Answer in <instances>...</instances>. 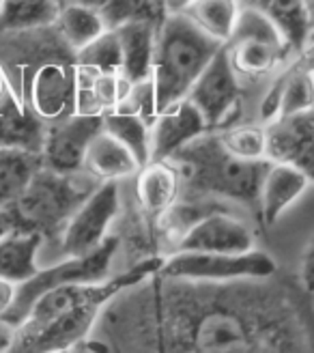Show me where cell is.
Returning <instances> with one entry per match:
<instances>
[{
  "mask_svg": "<svg viewBox=\"0 0 314 353\" xmlns=\"http://www.w3.org/2000/svg\"><path fill=\"white\" fill-rule=\"evenodd\" d=\"M91 336L110 351H314L312 295L280 272L211 282L157 270L103 306Z\"/></svg>",
  "mask_w": 314,
  "mask_h": 353,
  "instance_id": "obj_1",
  "label": "cell"
},
{
  "mask_svg": "<svg viewBox=\"0 0 314 353\" xmlns=\"http://www.w3.org/2000/svg\"><path fill=\"white\" fill-rule=\"evenodd\" d=\"M222 46V41L209 37L185 13L166 15L155 37L151 65V86L157 114L174 101L187 97L191 84L198 80Z\"/></svg>",
  "mask_w": 314,
  "mask_h": 353,
  "instance_id": "obj_2",
  "label": "cell"
},
{
  "mask_svg": "<svg viewBox=\"0 0 314 353\" xmlns=\"http://www.w3.org/2000/svg\"><path fill=\"white\" fill-rule=\"evenodd\" d=\"M172 160L185 166L183 176L191 190L235 199L258 216V192L271 160H239L222 147L218 134L211 132L187 143Z\"/></svg>",
  "mask_w": 314,
  "mask_h": 353,
  "instance_id": "obj_3",
  "label": "cell"
},
{
  "mask_svg": "<svg viewBox=\"0 0 314 353\" xmlns=\"http://www.w3.org/2000/svg\"><path fill=\"white\" fill-rule=\"evenodd\" d=\"M91 192L80 188L74 174H63L41 166L11 209L20 231L52 237L63 231L67 220Z\"/></svg>",
  "mask_w": 314,
  "mask_h": 353,
  "instance_id": "obj_4",
  "label": "cell"
},
{
  "mask_svg": "<svg viewBox=\"0 0 314 353\" xmlns=\"http://www.w3.org/2000/svg\"><path fill=\"white\" fill-rule=\"evenodd\" d=\"M291 50L282 30L267 15L246 7L224 41V52L239 80H258L275 72Z\"/></svg>",
  "mask_w": 314,
  "mask_h": 353,
  "instance_id": "obj_5",
  "label": "cell"
},
{
  "mask_svg": "<svg viewBox=\"0 0 314 353\" xmlns=\"http://www.w3.org/2000/svg\"><path fill=\"white\" fill-rule=\"evenodd\" d=\"M121 239L116 235H108L97 250L84 256H67L59 265H52L48 270H39L28 280L15 285V297L9 310L0 316L11 327H17L30 310V306L37 302L45 291L61 287V285H76V282H99L110 276V265L118 250Z\"/></svg>",
  "mask_w": 314,
  "mask_h": 353,
  "instance_id": "obj_6",
  "label": "cell"
},
{
  "mask_svg": "<svg viewBox=\"0 0 314 353\" xmlns=\"http://www.w3.org/2000/svg\"><path fill=\"white\" fill-rule=\"evenodd\" d=\"M160 272L174 278L226 282L243 278H269L280 270L271 254L252 248L246 252L177 250L172 256L164 259Z\"/></svg>",
  "mask_w": 314,
  "mask_h": 353,
  "instance_id": "obj_7",
  "label": "cell"
},
{
  "mask_svg": "<svg viewBox=\"0 0 314 353\" xmlns=\"http://www.w3.org/2000/svg\"><path fill=\"white\" fill-rule=\"evenodd\" d=\"M118 185L103 181L86 196L63 228L61 250L65 256H84L97 250L108 237L110 224L118 214Z\"/></svg>",
  "mask_w": 314,
  "mask_h": 353,
  "instance_id": "obj_8",
  "label": "cell"
},
{
  "mask_svg": "<svg viewBox=\"0 0 314 353\" xmlns=\"http://www.w3.org/2000/svg\"><path fill=\"white\" fill-rule=\"evenodd\" d=\"M187 99L200 110L209 130L224 128L229 123L233 110H237L241 101V84L229 63L224 46L205 67L198 80L191 84Z\"/></svg>",
  "mask_w": 314,
  "mask_h": 353,
  "instance_id": "obj_9",
  "label": "cell"
},
{
  "mask_svg": "<svg viewBox=\"0 0 314 353\" xmlns=\"http://www.w3.org/2000/svg\"><path fill=\"white\" fill-rule=\"evenodd\" d=\"M103 128V114L74 112L50 123L41 149L43 166L63 174H76L84 168V155L93 136Z\"/></svg>",
  "mask_w": 314,
  "mask_h": 353,
  "instance_id": "obj_10",
  "label": "cell"
},
{
  "mask_svg": "<svg viewBox=\"0 0 314 353\" xmlns=\"http://www.w3.org/2000/svg\"><path fill=\"white\" fill-rule=\"evenodd\" d=\"M265 130L267 160L297 168L314 183V110L278 117Z\"/></svg>",
  "mask_w": 314,
  "mask_h": 353,
  "instance_id": "obj_11",
  "label": "cell"
},
{
  "mask_svg": "<svg viewBox=\"0 0 314 353\" xmlns=\"http://www.w3.org/2000/svg\"><path fill=\"white\" fill-rule=\"evenodd\" d=\"M252 248V228L226 211H211L189 222L177 241V250L191 252H246Z\"/></svg>",
  "mask_w": 314,
  "mask_h": 353,
  "instance_id": "obj_12",
  "label": "cell"
},
{
  "mask_svg": "<svg viewBox=\"0 0 314 353\" xmlns=\"http://www.w3.org/2000/svg\"><path fill=\"white\" fill-rule=\"evenodd\" d=\"M30 108L43 121H61L76 112V65L50 61L32 76Z\"/></svg>",
  "mask_w": 314,
  "mask_h": 353,
  "instance_id": "obj_13",
  "label": "cell"
},
{
  "mask_svg": "<svg viewBox=\"0 0 314 353\" xmlns=\"http://www.w3.org/2000/svg\"><path fill=\"white\" fill-rule=\"evenodd\" d=\"M209 132L200 110L187 97L174 101L151 125V160H172L194 138Z\"/></svg>",
  "mask_w": 314,
  "mask_h": 353,
  "instance_id": "obj_14",
  "label": "cell"
},
{
  "mask_svg": "<svg viewBox=\"0 0 314 353\" xmlns=\"http://www.w3.org/2000/svg\"><path fill=\"white\" fill-rule=\"evenodd\" d=\"M314 110V72L295 63L275 78L260 103V119L271 123L278 117H293Z\"/></svg>",
  "mask_w": 314,
  "mask_h": 353,
  "instance_id": "obj_15",
  "label": "cell"
},
{
  "mask_svg": "<svg viewBox=\"0 0 314 353\" xmlns=\"http://www.w3.org/2000/svg\"><path fill=\"white\" fill-rule=\"evenodd\" d=\"M45 121L28 103H22L7 86L0 97V147L41 153L45 140Z\"/></svg>",
  "mask_w": 314,
  "mask_h": 353,
  "instance_id": "obj_16",
  "label": "cell"
},
{
  "mask_svg": "<svg viewBox=\"0 0 314 353\" xmlns=\"http://www.w3.org/2000/svg\"><path fill=\"white\" fill-rule=\"evenodd\" d=\"M308 185L310 179L302 170L289 164L271 162L258 192V220L265 226H273Z\"/></svg>",
  "mask_w": 314,
  "mask_h": 353,
  "instance_id": "obj_17",
  "label": "cell"
},
{
  "mask_svg": "<svg viewBox=\"0 0 314 353\" xmlns=\"http://www.w3.org/2000/svg\"><path fill=\"white\" fill-rule=\"evenodd\" d=\"M136 196L140 207L153 218H162L177 203L183 174L168 160H149L136 172Z\"/></svg>",
  "mask_w": 314,
  "mask_h": 353,
  "instance_id": "obj_18",
  "label": "cell"
},
{
  "mask_svg": "<svg viewBox=\"0 0 314 353\" xmlns=\"http://www.w3.org/2000/svg\"><path fill=\"white\" fill-rule=\"evenodd\" d=\"M84 168L101 181H118L140 170V162L118 138L101 128L86 149Z\"/></svg>",
  "mask_w": 314,
  "mask_h": 353,
  "instance_id": "obj_19",
  "label": "cell"
},
{
  "mask_svg": "<svg viewBox=\"0 0 314 353\" xmlns=\"http://www.w3.org/2000/svg\"><path fill=\"white\" fill-rule=\"evenodd\" d=\"M123 52V74L132 84L151 78L155 30L151 20H127L114 26Z\"/></svg>",
  "mask_w": 314,
  "mask_h": 353,
  "instance_id": "obj_20",
  "label": "cell"
},
{
  "mask_svg": "<svg viewBox=\"0 0 314 353\" xmlns=\"http://www.w3.org/2000/svg\"><path fill=\"white\" fill-rule=\"evenodd\" d=\"M41 243L43 235L34 231H11L0 237V278L20 285L37 274V252Z\"/></svg>",
  "mask_w": 314,
  "mask_h": 353,
  "instance_id": "obj_21",
  "label": "cell"
},
{
  "mask_svg": "<svg viewBox=\"0 0 314 353\" xmlns=\"http://www.w3.org/2000/svg\"><path fill=\"white\" fill-rule=\"evenodd\" d=\"M43 166L41 153L0 147V209L11 207Z\"/></svg>",
  "mask_w": 314,
  "mask_h": 353,
  "instance_id": "obj_22",
  "label": "cell"
},
{
  "mask_svg": "<svg viewBox=\"0 0 314 353\" xmlns=\"http://www.w3.org/2000/svg\"><path fill=\"white\" fill-rule=\"evenodd\" d=\"M103 130L118 138L145 166L151 160V125L125 101L118 108L103 112Z\"/></svg>",
  "mask_w": 314,
  "mask_h": 353,
  "instance_id": "obj_23",
  "label": "cell"
},
{
  "mask_svg": "<svg viewBox=\"0 0 314 353\" xmlns=\"http://www.w3.org/2000/svg\"><path fill=\"white\" fill-rule=\"evenodd\" d=\"M54 26L59 30V37L65 41V46L72 48L74 52L82 50L84 46H89L93 39H97L99 34L108 28L99 9L78 7V5L59 9Z\"/></svg>",
  "mask_w": 314,
  "mask_h": 353,
  "instance_id": "obj_24",
  "label": "cell"
},
{
  "mask_svg": "<svg viewBox=\"0 0 314 353\" xmlns=\"http://www.w3.org/2000/svg\"><path fill=\"white\" fill-rule=\"evenodd\" d=\"M248 7L267 15L282 30L291 50H302L308 41V22L304 11V0H239Z\"/></svg>",
  "mask_w": 314,
  "mask_h": 353,
  "instance_id": "obj_25",
  "label": "cell"
},
{
  "mask_svg": "<svg viewBox=\"0 0 314 353\" xmlns=\"http://www.w3.org/2000/svg\"><path fill=\"white\" fill-rule=\"evenodd\" d=\"M56 13L54 0H0V34L50 26Z\"/></svg>",
  "mask_w": 314,
  "mask_h": 353,
  "instance_id": "obj_26",
  "label": "cell"
},
{
  "mask_svg": "<svg viewBox=\"0 0 314 353\" xmlns=\"http://www.w3.org/2000/svg\"><path fill=\"white\" fill-rule=\"evenodd\" d=\"M239 0H191L185 15L202 32L218 41H226L239 20Z\"/></svg>",
  "mask_w": 314,
  "mask_h": 353,
  "instance_id": "obj_27",
  "label": "cell"
},
{
  "mask_svg": "<svg viewBox=\"0 0 314 353\" xmlns=\"http://www.w3.org/2000/svg\"><path fill=\"white\" fill-rule=\"evenodd\" d=\"M76 69L84 74L123 72V52L116 28H106L97 39L76 52Z\"/></svg>",
  "mask_w": 314,
  "mask_h": 353,
  "instance_id": "obj_28",
  "label": "cell"
},
{
  "mask_svg": "<svg viewBox=\"0 0 314 353\" xmlns=\"http://www.w3.org/2000/svg\"><path fill=\"white\" fill-rule=\"evenodd\" d=\"M218 140L239 160H267V130L263 125H226L218 132Z\"/></svg>",
  "mask_w": 314,
  "mask_h": 353,
  "instance_id": "obj_29",
  "label": "cell"
},
{
  "mask_svg": "<svg viewBox=\"0 0 314 353\" xmlns=\"http://www.w3.org/2000/svg\"><path fill=\"white\" fill-rule=\"evenodd\" d=\"M302 287L314 295V237H310V241L306 243V248L302 252L300 259V274H297Z\"/></svg>",
  "mask_w": 314,
  "mask_h": 353,
  "instance_id": "obj_30",
  "label": "cell"
},
{
  "mask_svg": "<svg viewBox=\"0 0 314 353\" xmlns=\"http://www.w3.org/2000/svg\"><path fill=\"white\" fill-rule=\"evenodd\" d=\"M13 297H15V285L11 280L0 278V316L9 310V306L13 304Z\"/></svg>",
  "mask_w": 314,
  "mask_h": 353,
  "instance_id": "obj_31",
  "label": "cell"
},
{
  "mask_svg": "<svg viewBox=\"0 0 314 353\" xmlns=\"http://www.w3.org/2000/svg\"><path fill=\"white\" fill-rule=\"evenodd\" d=\"M54 3H56L59 9L78 5V7H93V9H99V11H101L103 7H106L108 0H54Z\"/></svg>",
  "mask_w": 314,
  "mask_h": 353,
  "instance_id": "obj_32",
  "label": "cell"
},
{
  "mask_svg": "<svg viewBox=\"0 0 314 353\" xmlns=\"http://www.w3.org/2000/svg\"><path fill=\"white\" fill-rule=\"evenodd\" d=\"M297 63L306 69H310V72H314V37L308 39V43L300 50V59Z\"/></svg>",
  "mask_w": 314,
  "mask_h": 353,
  "instance_id": "obj_33",
  "label": "cell"
},
{
  "mask_svg": "<svg viewBox=\"0 0 314 353\" xmlns=\"http://www.w3.org/2000/svg\"><path fill=\"white\" fill-rule=\"evenodd\" d=\"M13 334H15V327H11L9 323H5L3 319H0V351H9Z\"/></svg>",
  "mask_w": 314,
  "mask_h": 353,
  "instance_id": "obj_34",
  "label": "cell"
},
{
  "mask_svg": "<svg viewBox=\"0 0 314 353\" xmlns=\"http://www.w3.org/2000/svg\"><path fill=\"white\" fill-rule=\"evenodd\" d=\"M191 5V0H164L166 13H185V9Z\"/></svg>",
  "mask_w": 314,
  "mask_h": 353,
  "instance_id": "obj_35",
  "label": "cell"
},
{
  "mask_svg": "<svg viewBox=\"0 0 314 353\" xmlns=\"http://www.w3.org/2000/svg\"><path fill=\"white\" fill-rule=\"evenodd\" d=\"M304 11H306V22H308V39H312L314 37V0H304Z\"/></svg>",
  "mask_w": 314,
  "mask_h": 353,
  "instance_id": "obj_36",
  "label": "cell"
},
{
  "mask_svg": "<svg viewBox=\"0 0 314 353\" xmlns=\"http://www.w3.org/2000/svg\"><path fill=\"white\" fill-rule=\"evenodd\" d=\"M7 86H9V82H7V78L3 74V69H0V97H3V93L7 91Z\"/></svg>",
  "mask_w": 314,
  "mask_h": 353,
  "instance_id": "obj_37",
  "label": "cell"
}]
</instances>
